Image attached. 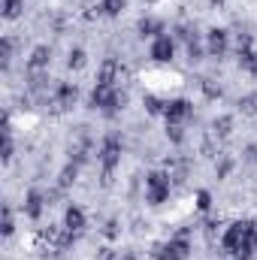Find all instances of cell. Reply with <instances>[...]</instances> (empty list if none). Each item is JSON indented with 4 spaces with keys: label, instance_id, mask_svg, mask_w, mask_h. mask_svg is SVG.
<instances>
[{
    "label": "cell",
    "instance_id": "1",
    "mask_svg": "<svg viewBox=\"0 0 257 260\" xmlns=\"http://www.w3.org/2000/svg\"><path fill=\"white\" fill-rule=\"evenodd\" d=\"M191 230L185 227V230H179L170 242H157L154 248H151V257L154 260H188L191 257Z\"/></svg>",
    "mask_w": 257,
    "mask_h": 260
},
{
    "label": "cell",
    "instance_id": "2",
    "mask_svg": "<svg viewBox=\"0 0 257 260\" xmlns=\"http://www.w3.org/2000/svg\"><path fill=\"white\" fill-rule=\"evenodd\" d=\"M88 103H91V109H103L106 115H115V112L127 103V94L118 91L115 85H94Z\"/></svg>",
    "mask_w": 257,
    "mask_h": 260
},
{
    "label": "cell",
    "instance_id": "3",
    "mask_svg": "<svg viewBox=\"0 0 257 260\" xmlns=\"http://www.w3.org/2000/svg\"><path fill=\"white\" fill-rule=\"evenodd\" d=\"M170 179H173V176L164 173V170H154V173L145 176V200H148L151 206H160V203L170 197V188H173Z\"/></svg>",
    "mask_w": 257,
    "mask_h": 260
},
{
    "label": "cell",
    "instance_id": "4",
    "mask_svg": "<svg viewBox=\"0 0 257 260\" xmlns=\"http://www.w3.org/2000/svg\"><path fill=\"white\" fill-rule=\"evenodd\" d=\"M100 164H103V182H109V176H112V170L118 167V160H121V139L112 133V136H106L103 139V145H100Z\"/></svg>",
    "mask_w": 257,
    "mask_h": 260
},
{
    "label": "cell",
    "instance_id": "5",
    "mask_svg": "<svg viewBox=\"0 0 257 260\" xmlns=\"http://www.w3.org/2000/svg\"><path fill=\"white\" fill-rule=\"evenodd\" d=\"M227 49H230V34H227L224 27H212V30L206 34V52H209L212 58H224Z\"/></svg>",
    "mask_w": 257,
    "mask_h": 260
},
{
    "label": "cell",
    "instance_id": "6",
    "mask_svg": "<svg viewBox=\"0 0 257 260\" xmlns=\"http://www.w3.org/2000/svg\"><path fill=\"white\" fill-rule=\"evenodd\" d=\"M191 115H194V106L185 100V97H179V100H167V109H164L167 124H182V121H188Z\"/></svg>",
    "mask_w": 257,
    "mask_h": 260
},
{
    "label": "cell",
    "instance_id": "7",
    "mask_svg": "<svg viewBox=\"0 0 257 260\" xmlns=\"http://www.w3.org/2000/svg\"><path fill=\"white\" fill-rule=\"evenodd\" d=\"M173 55H176V40L170 34H160V37L151 40V58L154 61L167 64V61H173Z\"/></svg>",
    "mask_w": 257,
    "mask_h": 260
},
{
    "label": "cell",
    "instance_id": "8",
    "mask_svg": "<svg viewBox=\"0 0 257 260\" xmlns=\"http://www.w3.org/2000/svg\"><path fill=\"white\" fill-rule=\"evenodd\" d=\"M43 212H46V194H43L40 188H30V191L24 194V215H27L30 221H40Z\"/></svg>",
    "mask_w": 257,
    "mask_h": 260
},
{
    "label": "cell",
    "instance_id": "9",
    "mask_svg": "<svg viewBox=\"0 0 257 260\" xmlns=\"http://www.w3.org/2000/svg\"><path fill=\"white\" fill-rule=\"evenodd\" d=\"M76 97H79V88H76L73 82H58V88H55V103H58V109H70V106L76 103Z\"/></svg>",
    "mask_w": 257,
    "mask_h": 260
},
{
    "label": "cell",
    "instance_id": "10",
    "mask_svg": "<svg viewBox=\"0 0 257 260\" xmlns=\"http://www.w3.org/2000/svg\"><path fill=\"white\" fill-rule=\"evenodd\" d=\"M85 224H88L85 212H82L79 206H67V212H64V227H67V230L82 233V230H85Z\"/></svg>",
    "mask_w": 257,
    "mask_h": 260
},
{
    "label": "cell",
    "instance_id": "11",
    "mask_svg": "<svg viewBox=\"0 0 257 260\" xmlns=\"http://www.w3.org/2000/svg\"><path fill=\"white\" fill-rule=\"evenodd\" d=\"M49 64H52V49H49V46H37V49L30 52V58H27V70H30V73L46 70Z\"/></svg>",
    "mask_w": 257,
    "mask_h": 260
},
{
    "label": "cell",
    "instance_id": "12",
    "mask_svg": "<svg viewBox=\"0 0 257 260\" xmlns=\"http://www.w3.org/2000/svg\"><path fill=\"white\" fill-rule=\"evenodd\" d=\"M121 73V64L115 61V58H109V61H103V67L97 70V85H115V76Z\"/></svg>",
    "mask_w": 257,
    "mask_h": 260
},
{
    "label": "cell",
    "instance_id": "13",
    "mask_svg": "<svg viewBox=\"0 0 257 260\" xmlns=\"http://www.w3.org/2000/svg\"><path fill=\"white\" fill-rule=\"evenodd\" d=\"M139 34L154 40V37H160L167 30H164V21H157V18H139Z\"/></svg>",
    "mask_w": 257,
    "mask_h": 260
},
{
    "label": "cell",
    "instance_id": "14",
    "mask_svg": "<svg viewBox=\"0 0 257 260\" xmlns=\"http://www.w3.org/2000/svg\"><path fill=\"white\" fill-rule=\"evenodd\" d=\"M212 133L221 136V139L230 136V133H233V115H218V118L212 121Z\"/></svg>",
    "mask_w": 257,
    "mask_h": 260
},
{
    "label": "cell",
    "instance_id": "15",
    "mask_svg": "<svg viewBox=\"0 0 257 260\" xmlns=\"http://www.w3.org/2000/svg\"><path fill=\"white\" fill-rule=\"evenodd\" d=\"M85 64H88V52L79 49V46L70 49V55H67V67H70V70H82Z\"/></svg>",
    "mask_w": 257,
    "mask_h": 260
},
{
    "label": "cell",
    "instance_id": "16",
    "mask_svg": "<svg viewBox=\"0 0 257 260\" xmlns=\"http://www.w3.org/2000/svg\"><path fill=\"white\" fill-rule=\"evenodd\" d=\"M0 9H3V18H6V21H12V18H18V15H21L24 0H3V3H0Z\"/></svg>",
    "mask_w": 257,
    "mask_h": 260
},
{
    "label": "cell",
    "instance_id": "17",
    "mask_svg": "<svg viewBox=\"0 0 257 260\" xmlns=\"http://www.w3.org/2000/svg\"><path fill=\"white\" fill-rule=\"evenodd\" d=\"M127 6V0H100V12L103 15H121Z\"/></svg>",
    "mask_w": 257,
    "mask_h": 260
},
{
    "label": "cell",
    "instance_id": "18",
    "mask_svg": "<svg viewBox=\"0 0 257 260\" xmlns=\"http://www.w3.org/2000/svg\"><path fill=\"white\" fill-rule=\"evenodd\" d=\"M76 176H79V164H67L64 170H61V179H58V185H61V188H70V185L76 182Z\"/></svg>",
    "mask_w": 257,
    "mask_h": 260
},
{
    "label": "cell",
    "instance_id": "19",
    "mask_svg": "<svg viewBox=\"0 0 257 260\" xmlns=\"http://www.w3.org/2000/svg\"><path fill=\"white\" fill-rule=\"evenodd\" d=\"M164 109H167L164 100H157L154 94H145V112L148 115H164Z\"/></svg>",
    "mask_w": 257,
    "mask_h": 260
},
{
    "label": "cell",
    "instance_id": "20",
    "mask_svg": "<svg viewBox=\"0 0 257 260\" xmlns=\"http://www.w3.org/2000/svg\"><path fill=\"white\" fill-rule=\"evenodd\" d=\"M239 67L257 76V52H251V49H248V52H242V55H239Z\"/></svg>",
    "mask_w": 257,
    "mask_h": 260
},
{
    "label": "cell",
    "instance_id": "21",
    "mask_svg": "<svg viewBox=\"0 0 257 260\" xmlns=\"http://www.w3.org/2000/svg\"><path fill=\"white\" fill-rule=\"evenodd\" d=\"M15 233V221H12V206H3V236Z\"/></svg>",
    "mask_w": 257,
    "mask_h": 260
},
{
    "label": "cell",
    "instance_id": "22",
    "mask_svg": "<svg viewBox=\"0 0 257 260\" xmlns=\"http://www.w3.org/2000/svg\"><path fill=\"white\" fill-rule=\"evenodd\" d=\"M197 209L200 212H209L212 209V194L209 191H197Z\"/></svg>",
    "mask_w": 257,
    "mask_h": 260
},
{
    "label": "cell",
    "instance_id": "23",
    "mask_svg": "<svg viewBox=\"0 0 257 260\" xmlns=\"http://www.w3.org/2000/svg\"><path fill=\"white\" fill-rule=\"evenodd\" d=\"M167 136H170V139L179 145V142L185 139V133H182V124H167Z\"/></svg>",
    "mask_w": 257,
    "mask_h": 260
},
{
    "label": "cell",
    "instance_id": "24",
    "mask_svg": "<svg viewBox=\"0 0 257 260\" xmlns=\"http://www.w3.org/2000/svg\"><path fill=\"white\" fill-rule=\"evenodd\" d=\"M230 170H233V157H221V164H218V179H227Z\"/></svg>",
    "mask_w": 257,
    "mask_h": 260
},
{
    "label": "cell",
    "instance_id": "25",
    "mask_svg": "<svg viewBox=\"0 0 257 260\" xmlns=\"http://www.w3.org/2000/svg\"><path fill=\"white\" fill-rule=\"evenodd\" d=\"M103 236H106V239H115V236H118V221H115V218H112V221H106Z\"/></svg>",
    "mask_w": 257,
    "mask_h": 260
},
{
    "label": "cell",
    "instance_id": "26",
    "mask_svg": "<svg viewBox=\"0 0 257 260\" xmlns=\"http://www.w3.org/2000/svg\"><path fill=\"white\" fill-rule=\"evenodd\" d=\"M9 61H12V40L6 37L3 40V67H9Z\"/></svg>",
    "mask_w": 257,
    "mask_h": 260
},
{
    "label": "cell",
    "instance_id": "27",
    "mask_svg": "<svg viewBox=\"0 0 257 260\" xmlns=\"http://www.w3.org/2000/svg\"><path fill=\"white\" fill-rule=\"evenodd\" d=\"M245 160H251V164H257V142H251V145L245 148Z\"/></svg>",
    "mask_w": 257,
    "mask_h": 260
},
{
    "label": "cell",
    "instance_id": "28",
    "mask_svg": "<svg viewBox=\"0 0 257 260\" xmlns=\"http://www.w3.org/2000/svg\"><path fill=\"white\" fill-rule=\"evenodd\" d=\"M112 257H115L112 248H100V260H112Z\"/></svg>",
    "mask_w": 257,
    "mask_h": 260
},
{
    "label": "cell",
    "instance_id": "29",
    "mask_svg": "<svg viewBox=\"0 0 257 260\" xmlns=\"http://www.w3.org/2000/svg\"><path fill=\"white\" fill-rule=\"evenodd\" d=\"M209 3H212V6H221V3H224V0H209Z\"/></svg>",
    "mask_w": 257,
    "mask_h": 260
},
{
    "label": "cell",
    "instance_id": "30",
    "mask_svg": "<svg viewBox=\"0 0 257 260\" xmlns=\"http://www.w3.org/2000/svg\"><path fill=\"white\" fill-rule=\"evenodd\" d=\"M121 260H136V257H133V254H130V251H127V254H124V257H121Z\"/></svg>",
    "mask_w": 257,
    "mask_h": 260
},
{
    "label": "cell",
    "instance_id": "31",
    "mask_svg": "<svg viewBox=\"0 0 257 260\" xmlns=\"http://www.w3.org/2000/svg\"><path fill=\"white\" fill-rule=\"evenodd\" d=\"M233 260H236V257H233Z\"/></svg>",
    "mask_w": 257,
    "mask_h": 260
}]
</instances>
